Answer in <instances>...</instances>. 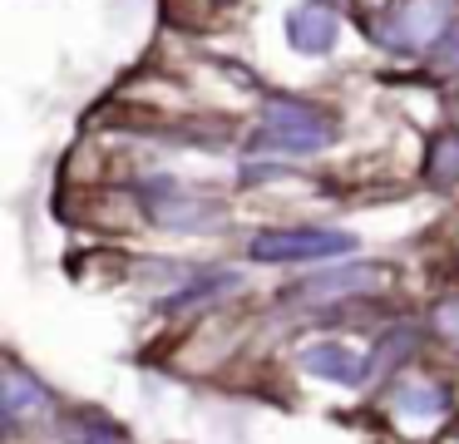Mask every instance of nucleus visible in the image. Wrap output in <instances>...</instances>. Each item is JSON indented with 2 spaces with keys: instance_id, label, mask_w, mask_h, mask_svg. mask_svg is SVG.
Segmentation results:
<instances>
[{
  "instance_id": "nucleus-9",
  "label": "nucleus",
  "mask_w": 459,
  "mask_h": 444,
  "mask_svg": "<svg viewBox=\"0 0 459 444\" xmlns=\"http://www.w3.org/2000/svg\"><path fill=\"white\" fill-rule=\"evenodd\" d=\"M425 173H429L435 187H455L459 183V134H439L435 144H429Z\"/></svg>"
},
{
  "instance_id": "nucleus-14",
  "label": "nucleus",
  "mask_w": 459,
  "mask_h": 444,
  "mask_svg": "<svg viewBox=\"0 0 459 444\" xmlns=\"http://www.w3.org/2000/svg\"><path fill=\"white\" fill-rule=\"evenodd\" d=\"M90 444H119V440H114L109 430H94V434H90Z\"/></svg>"
},
{
  "instance_id": "nucleus-5",
  "label": "nucleus",
  "mask_w": 459,
  "mask_h": 444,
  "mask_svg": "<svg viewBox=\"0 0 459 444\" xmlns=\"http://www.w3.org/2000/svg\"><path fill=\"white\" fill-rule=\"evenodd\" d=\"M390 282V266L380 262H360V266H346V272H326V276H311V282L297 286L301 301H336V296H356V292H370V286Z\"/></svg>"
},
{
  "instance_id": "nucleus-7",
  "label": "nucleus",
  "mask_w": 459,
  "mask_h": 444,
  "mask_svg": "<svg viewBox=\"0 0 459 444\" xmlns=\"http://www.w3.org/2000/svg\"><path fill=\"white\" fill-rule=\"evenodd\" d=\"M0 405H5L11 420H25V414L45 410V390H40V380H30V375L21 370V365H5V375H0Z\"/></svg>"
},
{
  "instance_id": "nucleus-1",
  "label": "nucleus",
  "mask_w": 459,
  "mask_h": 444,
  "mask_svg": "<svg viewBox=\"0 0 459 444\" xmlns=\"http://www.w3.org/2000/svg\"><path fill=\"white\" fill-rule=\"evenodd\" d=\"M257 148H277V153H316V148L336 144V124L326 114H316L311 104L297 99H272L262 109V128L252 138Z\"/></svg>"
},
{
  "instance_id": "nucleus-2",
  "label": "nucleus",
  "mask_w": 459,
  "mask_h": 444,
  "mask_svg": "<svg viewBox=\"0 0 459 444\" xmlns=\"http://www.w3.org/2000/svg\"><path fill=\"white\" fill-rule=\"evenodd\" d=\"M356 237L341 227H267L252 237V262H331V257L356 252Z\"/></svg>"
},
{
  "instance_id": "nucleus-6",
  "label": "nucleus",
  "mask_w": 459,
  "mask_h": 444,
  "mask_svg": "<svg viewBox=\"0 0 459 444\" xmlns=\"http://www.w3.org/2000/svg\"><path fill=\"white\" fill-rule=\"evenodd\" d=\"M301 365H307L311 375H321V380H331V385H366V375H370V361H360V355L341 341L311 345V351L301 355Z\"/></svg>"
},
{
  "instance_id": "nucleus-12",
  "label": "nucleus",
  "mask_w": 459,
  "mask_h": 444,
  "mask_svg": "<svg viewBox=\"0 0 459 444\" xmlns=\"http://www.w3.org/2000/svg\"><path fill=\"white\" fill-rule=\"evenodd\" d=\"M435 331L445 335L449 345H459V296H449V301L435 306Z\"/></svg>"
},
{
  "instance_id": "nucleus-10",
  "label": "nucleus",
  "mask_w": 459,
  "mask_h": 444,
  "mask_svg": "<svg viewBox=\"0 0 459 444\" xmlns=\"http://www.w3.org/2000/svg\"><path fill=\"white\" fill-rule=\"evenodd\" d=\"M415 345H420L415 326H395V331H385L380 345H376V355H370V370H395V365H405L410 355H415Z\"/></svg>"
},
{
  "instance_id": "nucleus-8",
  "label": "nucleus",
  "mask_w": 459,
  "mask_h": 444,
  "mask_svg": "<svg viewBox=\"0 0 459 444\" xmlns=\"http://www.w3.org/2000/svg\"><path fill=\"white\" fill-rule=\"evenodd\" d=\"M390 405L405 420H439L445 414V390H435V385H400Z\"/></svg>"
},
{
  "instance_id": "nucleus-3",
  "label": "nucleus",
  "mask_w": 459,
  "mask_h": 444,
  "mask_svg": "<svg viewBox=\"0 0 459 444\" xmlns=\"http://www.w3.org/2000/svg\"><path fill=\"white\" fill-rule=\"evenodd\" d=\"M455 25L449 20V5L445 0H405L395 15L385 20V45L400 49V55H415L425 45H439V35Z\"/></svg>"
},
{
  "instance_id": "nucleus-11",
  "label": "nucleus",
  "mask_w": 459,
  "mask_h": 444,
  "mask_svg": "<svg viewBox=\"0 0 459 444\" xmlns=\"http://www.w3.org/2000/svg\"><path fill=\"white\" fill-rule=\"evenodd\" d=\"M193 286H198V292L173 296V301H169V311H183V306H198V301H208V296H228L238 282H232V276H208V282H193Z\"/></svg>"
},
{
  "instance_id": "nucleus-4",
  "label": "nucleus",
  "mask_w": 459,
  "mask_h": 444,
  "mask_svg": "<svg viewBox=\"0 0 459 444\" xmlns=\"http://www.w3.org/2000/svg\"><path fill=\"white\" fill-rule=\"evenodd\" d=\"M336 35H341V20H336V10H326L321 0H307V5H297L287 15V39L301 55H326V49L336 45Z\"/></svg>"
},
{
  "instance_id": "nucleus-13",
  "label": "nucleus",
  "mask_w": 459,
  "mask_h": 444,
  "mask_svg": "<svg viewBox=\"0 0 459 444\" xmlns=\"http://www.w3.org/2000/svg\"><path fill=\"white\" fill-rule=\"evenodd\" d=\"M435 69H459V20L439 35V45H435Z\"/></svg>"
}]
</instances>
